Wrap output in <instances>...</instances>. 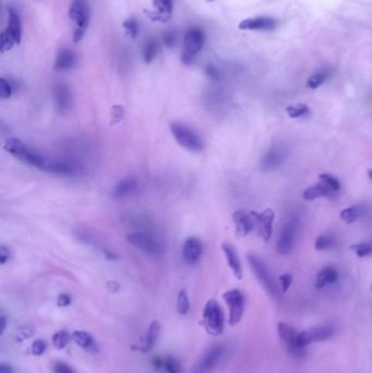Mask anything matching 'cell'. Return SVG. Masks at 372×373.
Here are the masks:
<instances>
[{"mask_svg":"<svg viewBox=\"0 0 372 373\" xmlns=\"http://www.w3.org/2000/svg\"><path fill=\"white\" fill-rule=\"evenodd\" d=\"M3 149L25 164L41 170H50L52 160H47L45 156H43L37 151L30 148L29 145H26L17 138H8L3 145Z\"/></svg>","mask_w":372,"mask_h":373,"instance_id":"obj_1","label":"cell"},{"mask_svg":"<svg viewBox=\"0 0 372 373\" xmlns=\"http://www.w3.org/2000/svg\"><path fill=\"white\" fill-rule=\"evenodd\" d=\"M202 325L206 331L213 336H218L224 332L225 316L218 301L210 299L207 302L203 310Z\"/></svg>","mask_w":372,"mask_h":373,"instance_id":"obj_2","label":"cell"},{"mask_svg":"<svg viewBox=\"0 0 372 373\" xmlns=\"http://www.w3.org/2000/svg\"><path fill=\"white\" fill-rule=\"evenodd\" d=\"M127 241L150 257L159 258L165 253V247L163 243L159 238H156L150 232H130V234L127 235Z\"/></svg>","mask_w":372,"mask_h":373,"instance_id":"obj_3","label":"cell"},{"mask_svg":"<svg viewBox=\"0 0 372 373\" xmlns=\"http://www.w3.org/2000/svg\"><path fill=\"white\" fill-rule=\"evenodd\" d=\"M248 262H249L253 273H255L256 277L259 279V282L261 283L264 289H266L272 297H278V285L273 276L271 269L268 268V266L264 263V261L261 260L258 256L250 253V255H248Z\"/></svg>","mask_w":372,"mask_h":373,"instance_id":"obj_4","label":"cell"},{"mask_svg":"<svg viewBox=\"0 0 372 373\" xmlns=\"http://www.w3.org/2000/svg\"><path fill=\"white\" fill-rule=\"evenodd\" d=\"M170 131L177 143L183 149L191 151V152H200L203 150L204 144L202 139L185 123L179 121L171 122Z\"/></svg>","mask_w":372,"mask_h":373,"instance_id":"obj_5","label":"cell"},{"mask_svg":"<svg viewBox=\"0 0 372 373\" xmlns=\"http://www.w3.org/2000/svg\"><path fill=\"white\" fill-rule=\"evenodd\" d=\"M335 333L336 328L332 324H323V325L306 328L298 333V346L300 349L305 350L309 345L331 339Z\"/></svg>","mask_w":372,"mask_h":373,"instance_id":"obj_6","label":"cell"},{"mask_svg":"<svg viewBox=\"0 0 372 373\" xmlns=\"http://www.w3.org/2000/svg\"><path fill=\"white\" fill-rule=\"evenodd\" d=\"M223 299L228 307V322L231 326H235L244 317L246 297L240 289L234 288L224 293Z\"/></svg>","mask_w":372,"mask_h":373,"instance_id":"obj_7","label":"cell"},{"mask_svg":"<svg viewBox=\"0 0 372 373\" xmlns=\"http://www.w3.org/2000/svg\"><path fill=\"white\" fill-rule=\"evenodd\" d=\"M225 355V347L223 345H213L204 353L201 358L192 368L190 373H212Z\"/></svg>","mask_w":372,"mask_h":373,"instance_id":"obj_8","label":"cell"},{"mask_svg":"<svg viewBox=\"0 0 372 373\" xmlns=\"http://www.w3.org/2000/svg\"><path fill=\"white\" fill-rule=\"evenodd\" d=\"M277 333L279 339L290 355L295 357L304 356L305 350L299 348L298 332L296 331L295 327L285 322H279L277 324Z\"/></svg>","mask_w":372,"mask_h":373,"instance_id":"obj_9","label":"cell"},{"mask_svg":"<svg viewBox=\"0 0 372 373\" xmlns=\"http://www.w3.org/2000/svg\"><path fill=\"white\" fill-rule=\"evenodd\" d=\"M296 236V224L294 220H288L284 224L283 228L279 232L276 242V250L281 256H287L292 252L295 245Z\"/></svg>","mask_w":372,"mask_h":373,"instance_id":"obj_10","label":"cell"},{"mask_svg":"<svg viewBox=\"0 0 372 373\" xmlns=\"http://www.w3.org/2000/svg\"><path fill=\"white\" fill-rule=\"evenodd\" d=\"M233 220L236 227V234L238 237H246L256 227L255 212L236 211L233 214Z\"/></svg>","mask_w":372,"mask_h":373,"instance_id":"obj_11","label":"cell"},{"mask_svg":"<svg viewBox=\"0 0 372 373\" xmlns=\"http://www.w3.org/2000/svg\"><path fill=\"white\" fill-rule=\"evenodd\" d=\"M203 252V245L197 237H190L183 243L182 257L189 266H195L200 260Z\"/></svg>","mask_w":372,"mask_h":373,"instance_id":"obj_12","label":"cell"},{"mask_svg":"<svg viewBox=\"0 0 372 373\" xmlns=\"http://www.w3.org/2000/svg\"><path fill=\"white\" fill-rule=\"evenodd\" d=\"M256 226L259 229V235H260L264 242H267L272 237L273 232V221L275 218V213L272 209L264 210L261 213H256Z\"/></svg>","mask_w":372,"mask_h":373,"instance_id":"obj_13","label":"cell"},{"mask_svg":"<svg viewBox=\"0 0 372 373\" xmlns=\"http://www.w3.org/2000/svg\"><path fill=\"white\" fill-rule=\"evenodd\" d=\"M69 18L77 24V28L86 29L89 23L90 11L84 0H74L69 9Z\"/></svg>","mask_w":372,"mask_h":373,"instance_id":"obj_14","label":"cell"},{"mask_svg":"<svg viewBox=\"0 0 372 373\" xmlns=\"http://www.w3.org/2000/svg\"><path fill=\"white\" fill-rule=\"evenodd\" d=\"M53 100L59 112H67L72 106L71 91L66 84H57L53 88Z\"/></svg>","mask_w":372,"mask_h":373,"instance_id":"obj_15","label":"cell"},{"mask_svg":"<svg viewBox=\"0 0 372 373\" xmlns=\"http://www.w3.org/2000/svg\"><path fill=\"white\" fill-rule=\"evenodd\" d=\"M242 31H273L276 28V21L268 17H258L246 19L238 25Z\"/></svg>","mask_w":372,"mask_h":373,"instance_id":"obj_16","label":"cell"},{"mask_svg":"<svg viewBox=\"0 0 372 373\" xmlns=\"http://www.w3.org/2000/svg\"><path fill=\"white\" fill-rule=\"evenodd\" d=\"M160 334V324L159 321H153L150 324L147 333L144 334L142 339L140 340L138 345L139 350H141L142 353H148V351L152 350L154 346L158 343Z\"/></svg>","mask_w":372,"mask_h":373,"instance_id":"obj_17","label":"cell"},{"mask_svg":"<svg viewBox=\"0 0 372 373\" xmlns=\"http://www.w3.org/2000/svg\"><path fill=\"white\" fill-rule=\"evenodd\" d=\"M139 189V182L136 178L127 177L117 183L112 191L115 199H126L136 194Z\"/></svg>","mask_w":372,"mask_h":373,"instance_id":"obj_18","label":"cell"},{"mask_svg":"<svg viewBox=\"0 0 372 373\" xmlns=\"http://www.w3.org/2000/svg\"><path fill=\"white\" fill-rule=\"evenodd\" d=\"M204 43V36L202 32L199 29H191L186 33L185 36V52L191 53V55H197L199 52H201Z\"/></svg>","mask_w":372,"mask_h":373,"instance_id":"obj_19","label":"cell"},{"mask_svg":"<svg viewBox=\"0 0 372 373\" xmlns=\"http://www.w3.org/2000/svg\"><path fill=\"white\" fill-rule=\"evenodd\" d=\"M222 250L226 257V260H227V263L231 269V272H233L235 275V277L237 279H241L244 272H242V266H241V262L239 260L238 253H237V251L235 250L234 246L230 245V243L228 242H224L222 245Z\"/></svg>","mask_w":372,"mask_h":373,"instance_id":"obj_20","label":"cell"},{"mask_svg":"<svg viewBox=\"0 0 372 373\" xmlns=\"http://www.w3.org/2000/svg\"><path fill=\"white\" fill-rule=\"evenodd\" d=\"M284 161V154L277 149L269 150L263 155L260 161V167L263 170H274L278 168Z\"/></svg>","mask_w":372,"mask_h":373,"instance_id":"obj_21","label":"cell"},{"mask_svg":"<svg viewBox=\"0 0 372 373\" xmlns=\"http://www.w3.org/2000/svg\"><path fill=\"white\" fill-rule=\"evenodd\" d=\"M338 279V272L336 268L332 266L323 267L321 271L318 273L316 278V288L322 289L327 285H332L336 283Z\"/></svg>","mask_w":372,"mask_h":373,"instance_id":"obj_22","label":"cell"},{"mask_svg":"<svg viewBox=\"0 0 372 373\" xmlns=\"http://www.w3.org/2000/svg\"><path fill=\"white\" fill-rule=\"evenodd\" d=\"M153 365L158 367L159 369H161L164 373H180L181 366L180 362L175 356H165L164 358L155 357Z\"/></svg>","mask_w":372,"mask_h":373,"instance_id":"obj_23","label":"cell"},{"mask_svg":"<svg viewBox=\"0 0 372 373\" xmlns=\"http://www.w3.org/2000/svg\"><path fill=\"white\" fill-rule=\"evenodd\" d=\"M77 58H75V53L71 50H61L58 53V55L56 57V61H55V69L58 70V71H64V70H69L71 69Z\"/></svg>","mask_w":372,"mask_h":373,"instance_id":"obj_24","label":"cell"},{"mask_svg":"<svg viewBox=\"0 0 372 373\" xmlns=\"http://www.w3.org/2000/svg\"><path fill=\"white\" fill-rule=\"evenodd\" d=\"M7 30L13 37L15 44H20L21 39H22V24H21L19 13L14 11L13 9L9 10V23Z\"/></svg>","mask_w":372,"mask_h":373,"instance_id":"obj_25","label":"cell"},{"mask_svg":"<svg viewBox=\"0 0 372 373\" xmlns=\"http://www.w3.org/2000/svg\"><path fill=\"white\" fill-rule=\"evenodd\" d=\"M333 193L332 190H330L325 185H323L322 182L317 183V185L311 186L307 188L303 192V198L306 201H314L316 199L320 198H326L330 197Z\"/></svg>","mask_w":372,"mask_h":373,"instance_id":"obj_26","label":"cell"},{"mask_svg":"<svg viewBox=\"0 0 372 373\" xmlns=\"http://www.w3.org/2000/svg\"><path fill=\"white\" fill-rule=\"evenodd\" d=\"M365 214V208L363 205H353V207L346 208L341 211L339 217L344 221L345 224H354L363 217Z\"/></svg>","mask_w":372,"mask_h":373,"instance_id":"obj_27","label":"cell"},{"mask_svg":"<svg viewBox=\"0 0 372 373\" xmlns=\"http://www.w3.org/2000/svg\"><path fill=\"white\" fill-rule=\"evenodd\" d=\"M153 6L159 15L160 22H167L171 17L172 0H153Z\"/></svg>","mask_w":372,"mask_h":373,"instance_id":"obj_28","label":"cell"},{"mask_svg":"<svg viewBox=\"0 0 372 373\" xmlns=\"http://www.w3.org/2000/svg\"><path fill=\"white\" fill-rule=\"evenodd\" d=\"M72 339L73 342L79 345L81 348L83 349H92L95 347V342L94 338L91 336V334L84 331H74L72 333Z\"/></svg>","mask_w":372,"mask_h":373,"instance_id":"obj_29","label":"cell"},{"mask_svg":"<svg viewBox=\"0 0 372 373\" xmlns=\"http://www.w3.org/2000/svg\"><path fill=\"white\" fill-rule=\"evenodd\" d=\"M286 113L288 117L293 119H298L305 117L310 113V108L306 104H296L286 107Z\"/></svg>","mask_w":372,"mask_h":373,"instance_id":"obj_30","label":"cell"},{"mask_svg":"<svg viewBox=\"0 0 372 373\" xmlns=\"http://www.w3.org/2000/svg\"><path fill=\"white\" fill-rule=\"evenodd\" d=\"M158 51H159V45L156 41L151 40L147 43V44H145L144 50H143V58H144L145 63H151L154 60V58L156 57V55H158Z\"/></svg>","mask_w":372,"mask_h":373,"instance_id":"obj_31","label":"cell"},{"mask_svg":"<svg viewBox=\"0 0 372 373\" xmlns=\"http://www.w3.org/2000/svg\"><path fill=\"white\" fill-rule=\"evenodd\" d=\"M190 309V300L189 296H188L187 290L182 289L180 290L179 295L177 298V311L179 315H187L188 311Z\"/></svg>","mask_w":372,"mask_h":373,"instance_id":"obj_32","label":"cell"},{"mask_svg":"<svg viewBox=\"0 0 372 373\" xmlns=\"http://www.w3.org/2000/svg\"><path fill=\"white\" fill-rule=\"evenodd\" d=\"M71 337L67 331H59L53 334V344L57 349H63L69 344Z\"/></svg>","mask_w":372,"mask_h":373,"instance_id":"obj_33","label":"cell"},{"mask_svg":"<svg viewBox=\"0 0 372 373\" xmlns=\"http://www.w3.org/2000/svg\"><path fill=\"white\" fill-rule=\"evenodd\" d=\"M319 178H320V182H322L323 185H325L333 192H336L339 190V189H341V182H339L337 178L334 177L333 175L321 174Z\"/></svg>","mask_w":372,"mask_h":373,"instance_id":"obj_34","label":"cell"},{"mask_svg":"<svg viewBox=\"0 0 372 373\" xmlns=\"http://www.w3.org/2000/svg\"><path fill=\"white\" fill-rule=\"evenodd\" d=\"M352 250L355 251L356 255H357L359 258H365L372 255V242H359L356 243V245H353Z\"/></svg>","mask_w":372,"mask_h":373,"instance_id":"obj_35","label":"cell"},{"mask_svg":"<svg viewBox=\"0 0 372 373\" xmlns=\"http://www.w3.org/2000/svg\"><path fill=\"white\" fill-rule=\"evenodd\" d=\"M334 245V238L331 235H320L316 239L315 247L316 250L323 251L326 249H330Z\"/></svg>","mask_w":372,"mask_h":373,"instance_id":"obj_36","label":"cell"},{"mask_svg":"<svg viewBox=\"0 0 372 373\" xmlns=\"http://www.w3.org/2000/svg\"><path fill=\"white\" fill-rule=\"evenodd\" d=\"M327 79V74L325 72H318L311 77L307 81V88L310 90H317L319 86H321L325 82Z\"/></svg>","mask_w":372,"mask_h":373,"instance_id":"obj_37","label":"cell"},{"mask_svg":"<svg viewBox=\"0 0 372 373\" xmlns=\"http://www.w3.org/2000/svg\"><path fill=\"white\" fill-rule=\"evenodd\" d=\"M0 40H1V43H0V51H1L2 53L11 51L13 45L15 44V41L13 40L11 34L9 33L8 30L2 32L1 35H0Z\"/></svg>","mask_w":372,"mask_h":373,"instance_id":"obj_38","label":"cell"},{"mask_svg":"<svg viewBox=\"0 0 372 373\" xmlns=\"http://www.w3.org/2000/svg\"><path fill=\"white\" fill-rule=\"evenodd\" d=\"M122 26H123V29H125V31H126V34L129 37H131V39H134V37H137L138 32H139V25H138L136 20H134V19H128V20L125 21V22L122 23Z\"/></svg>","mask_w":372,"mask_h":373,"instance_id":"obj_39","label":"cell"},{"mask_svg":"<svg viewBox=\"0 0 372 373\" xmlns=\"http://www.w3.org/2000/svg\"><path fill=\"white\" fill-rule=\"evenodd\" d=\"M12 92H13V88L11 83H10L9 81L4 78L0 79V97H1L2 100L10 99L12 95Z\"/></svg>","mask_w":372,"mask_h":373,"instance_id":"obj_40","label":"cell"},{"mask_svg":"<svg viewBox=\"0 0 372 373\" xmlns=\"http://www.w3.org/2000/svg\"><path fill=\"white\" fill-rule=\"evenodd\" d=\"M47 348V345H46V342L43 339H35L33 343H32V346H31V350H32V354H33L34 356H41L45 353V350Z\"/></svg>","mask_w":372,"mask_h":373,"instance_id":"obj_41","label":"cell"},{"mask_svg":"<svg viewBox=\"0 0 372 373\" xmlns=\"http://www.w3.org/2000/svg\"><path fill=\"white\" fill-rule=\"evenodd\" d=\"M279 286H281V291L282 293H287L288 289L290 288V286H292V283H293V276L292 274L289 273H286V274H283L279 276Z\"/></svg>","mask_w":372,"mask_h":373,"instance_id":"obj_42","label":"cell"},{"mask_svg":"<svg viewBox=\"0 0 372 373\" xmlns=\"http://www.w3.org/2000/svg\"><path fill=\"white\" fill-rule=\"evenodd\" d=\"M53 373H75L72 368L63 361L53 362Z\"/></svg>","mask_w":372,"mask_h":373,"instance_id":"obj_43","label":"cell"},{"mask_svg":"<svg viewBox=\"0 0 372 373\" xmlns=\"http://www.w3.org/2000/svg\"><path fill=\"white\" fill-rule=\"evenodd\" d=\"M163 41H164V44H165L166 47L171 48L172 46L176 44V33L172 31L166 32V33L164 34Z\"/></svg>","mask_w":372,"mask_h":373,"instance_id":"obj_44","label":"cell"},{"mask_svg":"<svg viewBox=\"0 0 372 373\" xmlns=\"http://www.w3.org/2000/svg\"><path fill=\"white\" fill-rule=\"evenodd\" d=\"M10 259V250L4 246H1L0 247V263L2 264H6L7 261Z\"/></svg>","mask_w":372,"mask_h":373,"instance_id":"obj_45","label":"cell"},{"mask_svg":"<svg viewBox=\"0 0 372 373\" xmlns=\"http://www.w3.org/2000/svg\"><path fill=\"white\" fill-rule=\"evenodd\" d=\"M58 306L59 307H67L71 304V297L67 294H61L58 297Z\"/></svg>","mask_w":372,"mask_h":373,"instance_id":"obj_46","label":"cell"},{"mask_svg":"<svg viewBox=\"0 0 372 373\" xmlns=\"http://www.w3.org/2000/svg\"><path fill=\"white\" fill-rule=\"evenodd\" d=\"M85 33V29L83 28H77V30L74 31L73 33V42L74 43H79L80 41H82L83 36Z\"/></svg>","mask_w":372,"mask_h":373,"instance_id":"obj_47","label":"cell"},{"mask_svg":"<svg viewBox=\"0 0 372 373\" xmlns=\"http://www.w3.org/2000/svg\"><path fill=\"white\" fill-rule=\"evenodd\" d=\"M207 72H208V74H209L210 77H211L212 79L217 80L218 77H219L218 70H217L216 68H215V67H213L212 64H210V66H208V68H207Z\"/></svg>","mask_w":372,"mask_h":373,"instance_id":"obj_48","label":"cell"},{"mask_svg":"<svg viewBox=\"0 0 372 373\" xmlns=\"http://www.w3.org/2000/svg\"><path fill=\"white\" fill-rule=\"evenodd\" d=\"M193 57H195V56L191 55V53L185 52L182 53V57H181L182 62L186 63V64H191L193 62Z\"/></svg>","mask_w":372,"mask_h":373,"instance_id":"obj_49","label":"cell"},{"mask_svg":"<svg viewBox=\"0 0 372 373\" xmlns=\"http://www.w3.org/2000/svg\"><path fill=\"white\" fill-rule=\"evenodd\" d=\"M0 373H13L11 366H9L7 364H1V366H0Z\"/></svg>","mask_w":372,"mask_h":373,"instance_id":"obj_50","label":"cell"},{"mask_svg":"<svg viewBox=\"0 0 372 373\" xmlns=\"http://www.w3.org/2000/svg\"><path fill=\"white\" fill-rule=\"evenodd\" d=\"M0 324H1V327H0V329H1V334H3L4 329H6V325H7V318L3 315L1 316V318H0Z\"/></svg>","mask_w":372,"mask_h":373,"instance_id":"obj_51","label":"cell"},{"mask_svg":"<svg viewBox=\"0 0 372 373\" xmlns=\"http://www.w3.org/2000/svg\"><path fill=\"white\" fill-rule=\"evenodd\" d=\"M367 175H368V177L372 180V169H369L368 172H367Z\"/></svg>","mask_w":372,"mask_h":373,"instance_id":"obj_52","label":"cell"},{"mask_svg":"<svg viewBox=\"0 0 372 373\" xmlns=\"http://www.w3.org/2000/svg\"><path fill=\"white\" fill-rule=\"evenodd\" d=\"M209 1H214V0H209Z\"/></svg>","mask_w":372,"mask_h":373,"instance_id":"obj_53","label":"cell"},{"mask_svg":"<svg viewBox=\"0 0 372 373\" xmlns=\"http://www.w3.org/2000/svg\"><path fill=\"white\" fill-rule=\"evenodd\" d=\"M371 291H372V284H371Z\"/></svg>","mask_w":372,"mask_h":373,"instance_id":"obj_54","label":"cell"}]
</instances>
